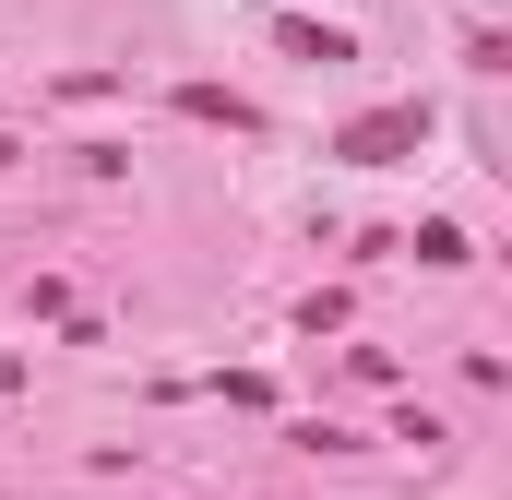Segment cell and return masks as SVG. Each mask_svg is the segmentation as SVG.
Masks as SVG:
<instances>
[{
	"label": "cell",
	"instance_id": "obj_1",
	"mask_svg": "<svg viewBox=\"0 0 512 500\" xmlns=\"http://www.w3.org/2000/svg\"><path fill=\"white\" fill-rule=\"evenodd\" d=\"M417 143H429V108H370V120L334 131V155H346V167H393V155H417Z\"/></svg>",
	"mask_w": 512,
	"mask_h": 500
},
{
	"label": "cell",
	"instance_id": "obj_3",
	"mask_svg": "<svg viewBox=\"0 0 512 500\" xmlns=\"http://www.w3.org/2000/svg\"><path fill=\"white\" fill-rule=\"evenodd\" d=\"M274 36H286V48H298V60H346V36H334V24H310V12H286V24H274Z\"/></svg>",
	"mask_w": 512,
	"mask_h": 500
},
{
	"label": "cell",
	"instance_id": "obj_2",
	"mask_svg": "<svg viewBox=\"0 0 512 500\" xmlns=\"http://www.w3.org/2000/svg\"><path fill=\"white\" fill-rule=\"evenodd\" d=\"M179 108H191V120H215V131H262L251 96H227V84H179Z\"/></svg>",
	"mask_w": 512,
	"mask_h": 500
}]
</instances>
